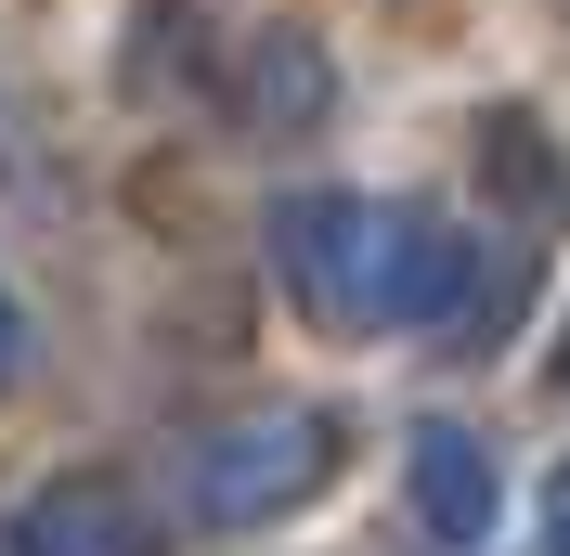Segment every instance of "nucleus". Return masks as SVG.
I'll list each match as a JSON object with an SVG mask.
<instances>
[{
    "label": "nucleus",
    "instance_id": "f257e3e1",
    "mask_svg": "<svg viewBox=\"0 0 570 556\" xmlns=\"http://www.w3.org/2000/svg\"><path fill=\"white\" fill-rule=\"evenodd\" d=\"M273 259L324 324H441L480 272V246L402 195H298L273 220Z\"/></svg>",
    "mask_w": 570,
    "mask_h": 556
},
{
    "label": "nucleus",
    "instance_id": "f03ea898",
    "mask_svg": "<svg viewBox=\"0 0 570 556\" xmlns=\"http://www.w3.org/2000/svg\"><path fill=\"white\" fill-rule=\"evenodd\" d=\"M337 427L312 415V401H273V415H234L220 440H195V466H181V505L208 530H259V518H285L298 492H324V466H337Z\"/></svg>",
    "mask_w": 570,
    "mask_h": 556
},
{
    "label": "nucleus",
    "instance_id": "7ed1b4c3",
    "mask_svg": "<svg viewBox=\"0 0 570 556\" xmlns=\"http://www.w3.org/2000/svg\"><path fill=\"white\" fill-rule=\"evenodd\" d=\"M402 466H415V518L441 530V544H480V530H493V505H505V479H493V453L466 440L454 415H428V427H415V453H402Z\"/></svg>",
    "mask_w": 570,
    "mask_h": 556
},
{
    "label": "nucleus",
    "instance_id": "20e7f679",
    "mask_svg": "<svg viewBox=\"0 0 570 556\" xmlns=\"http://www.w3.org/2000/svg\"><path fill=\"white\" fill-rule=\"evenodd\" d=\"M13 556H156V518L117 479H66V492H39V518L13 530Z\"/></svg>",
    "mask_w": 570,
    "mask_h": 556
},
{
    "label": "nucleus",
    "instance_id": "39448f33",
    "mask_svg": "<svg viewBox=\"0 0 570 556\" xmlns=\"http://www.w3.org/2000/svg\"><path fill=\"white\" fill-rule=\"evenodd\" d=\"M247 105H259V117H324V66L298 52V39H273L259 78H247Z\"/></svg>",
    "mask_w": 570,
    "mask_h": 556
},
{
    "label": "nucleus",
    "instance_id": "423d86ee",
    "mask_svg": "<svg viewBox=\"0 0 570 556\" xmlns=\"http://www.w3.org/2000/svg\"><path fill=\"white\" fill-rule=\"evenodd\" d=\"M544 544H558V556H570V479H558V492H544Z\"/></svg>",
    "mask_w": 570,
    "mask_h": 556
},
{
    "label": "nucleus",
    "instance_id": "0eeeda50",
    "mask_svg": "<svg viewBox=\"0 0 570 556\" xmlns=\"http://www.w3.org/2000/svg\"><path fill=\"white\" fill-rule=\"evenodd\" d=\"M0 376H13V298H0Z\"/></svg>",
    "mask_w": 570,
    "mask_h": 556
}]
</instances>
